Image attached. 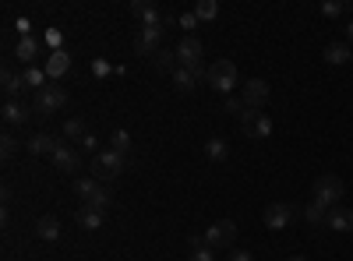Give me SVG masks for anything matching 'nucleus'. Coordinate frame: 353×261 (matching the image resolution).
Returning a JSON list of instances; mask_svg holds the SVG:
<instances>
[{"label":"nucleus","instance_id":"nucleus-1","mask_svg":"<svg viewBox=\"0 0 353 261\" xmlns=\"http://www.w3.org/2000/svg\"><path fill=\"white\" fill-rule=\"evenodd\" d=\"M343 180L336 177V173H321V177L314 180V191H311V198L318 201V205H325L329 212L332 209H339V201H343Z\"/></svg>","mask_w":353,"mask_h":261},{"label":"nucleus","instance_id":"nucleus-2","mask_svg":"<svg viewBox=\"0 0 353 261\" xmlns=\"http://www.w3.org/2000/svg\"><path fill=\"white\" fill-rule=\"evenodd\" d=\"M124 166H128V156L113 152V149H103V152L92 159V177H96V180H113Z\"/></svg>","mask_w":353,"mask_h":261},{"label":"nucleus","instance_id":"nucleus-3","mask_svg":"<svg viewBox=\"0 0 353 261\" xmlns=\"http://www.w3.org/2000/svg\"><path fill=\"white\" fill-rule=\"evenodd\" d=\"M68 103V92L61 89V85H43V89L36 92V99H32V109L39 113V117H50V113H57Z\"/></svg>","mask_w":353,"mask_h":261},{"label":"nucleus","instance_id":"nucleus-4","mask_svg":"<svg viewBox=\"0 0 353 261\" xmlns=\"http://www.w3.org/2000/svg\"><path fill=\"white\" fill-rule=\"evenodd\" d=\"M209 85L216 92H233V89H237V64H233V61L209 64Z\"/></svg>","mask_w":353,"mask_h":261},{"label":"nucleus","instance_id":"nucleus-5","mask_svg":"<svg viewBox=\"0 0 353 261\" xmlns=\"http://www.w3.org/2000/svg\"><path fill=\"white\" fill-rule=\"evenodd\" d=\"M233 240H237V222L233 219H219V222H212L209 229H205V244H209L212 251L233 247Z\"/></svg>","mask_w":353,"mask_h":261},{"label":"nucleus","instance_id":"nucleus-6","mask_svg":"<svg viewBox=\"0 0 353 261\" xmlns=\"http://www.w3.org/2000/svg\"><path fill=\"white\" fill-rule=\"evenodd\" d=\"M241 131L251 138V141H265L272 134V121L265 117V113H258V109H244L241 113Z\"/></svg>","mask_w":353,"mask_h":261},{"label":"nucleus","instance_id":"nucleus-7","mask_svg":"<svg viewBox=\"0 0 353 261\" xmlns=\"http://www.w3.org/2000/svg\"><path fill=\"white\" fill-rule=\"evenodd\" d=\"M163 32H166V25L138 28V32H134V53H138V56H156V53L163 50Z\"/></svg>","mask_w":353,"mask_h":261},{"label":"nucleus","instance_id":"nucleus-8","mask_svg":"<svg viewBox=\"0 0 353 261\" xmlns=\"http://www.w3.org/2000/svg\"><path fill=\"white\" fill-rule=\"evenodd\" d=\"M241 99H244V106H248V109H258V113H261V109H265V103H269V81H261V78H248Z\"/></svg>","mask_w":353,"mask_h":261},{"label":"nucleus","instance_id":"nucleus-9","mask_svg":"<svg viewBox=\"0 0 353 261\" xmlns=\"http://www.w3.org/2000/svg\"><path fill=\"white\" fill-rule=\"evenodd\" d=\"M293 216H297L293 205H286V201H272V205L265 209V226L269 229H286L293 222Z\"/></svg>","mask_w":353,"mask_h":261},{"label":"nucleus","instance_id":"nucleus-10","mask_svg":"<svg viewBox=\"0 0 353 261\" xmlns=\"http://www.w3.org/2000/svg\"><path fill=\"white\" fill-rule=\"evenodd\" d=\"M131 14H134V18H141V28L166 25V14H163L156 4H149V0H131Z\"/></svg>","mask_w":353,"mask_h":261},{"label":"nucleus","instance_id":"nucleus-11","mask_svg":"<svg viewBox=\"0 0 353 261\" xmlns=\"http://www.w3.org/2000/svg\"><path fill=\"white\" fill-rule=\"evenodd\" d=\"M176 64H181V67L201 64V43H198L194 36H184L181 43H176Z\"/></svg>","mask_w":353,"mask_h":261},{"label":"nucleus","instance_id":"nucleus-12","mask_svg":"<svg viewBox=\"0 0 353 261\" xmlns=\"http://www.w3.org/2000/svg\"><path fill=\"white\" fill-rule=\"evenodd\" d=\"M46 78H64L68 71H71V53L68 50H53L50 56H46Z\"/></svg>","mask_w":353,"mask_h":261},{"label":"nucleus","instance_id":"nucleus-13","mask_svg":"<svg viewBox=\"0 0 353 261\" xmlns=\"http://www.w3.org/2000/svg\"><path fill=\"white\" fill-rule=\"evenodd\" d=\"M25 149H28V156H57L61 141L50 138V134H36V138H28V141H25Z\"/></svg>","mask_w":353,"mask_h":261},{"label":"nucleus","instance_id":"nucleus-14","mask_svg":"<svg viewBox=\"0 0 353 261\" xmlns=\"http://www.w3.org/2000/svg\"><path fill=\"white\" fill-rule=\"evenodd\" d=\"M78 166H81L78 149H71V145H61V149H57V156H53V169H61V173H74Z\"/></svg>","mask_w":353,"mask_h":261},{"label":"nucleus","instance_id":"nucleus-15","mask_svg":"<svg viewBox=\"0 0 353 261\" xmlns=\"http://www.w3.org/2000/svg\"><path fill=\"white\" fill-rule=\"evenodd\" d=\"M4 124H8V127H25V124H28V106H21V103H4Z\"/></svg>","mask_w":353,"mask_h":261},{"label":"nucleus","instance_id":"nucleus-16","mask_svg":"<svg viewBox=\"0 0 353 261\" xmlns=\"http://www.w3.org/2000/svg\"><path fill=\"white\" fill-rule=\"evenodd\" d=\"M325 226H332L336 233H350V229H353V209H332Z\"/></svg>","mask_w":353,"mask_h":261},{"label":"nucleus","instance_id":"nucleus-17","mask_svg":"<svg viewBox=\"0 0 353 261\" xmlns=\"http://www.w3.org/2000/svg\"><path fill=\"white\" fill-rule=\"evenodd\" d=\"M14 56H21V64H32L36 56H39V43L32 36H21L18 46H14Z\"/></svg>","mask_w":353,"mask_h":261},{"label":"nucleus","instance_id":"nucleus-18","mask_svg":"<svg viewBox=\"0 0 353 261\" xmlns=\"http://www.w3.org/2000/svg\"><path fill=\"white\" fill-rule=\"evenodd\" d=\"M304 222L314 226V229H318V226H325V222H329V209H325V205H318V201H311V205H304Z\"/></svg>","mask_w":353,"mask_h":261},{"label":"nucleus","instance_id":"nucleus-19","mask_svg":"<svg viewBox=\"0 0 353 261\" xmlns=\"http://www.w3.org/2000/svg\"><path fill=\"white\" fill-rule=\"evenodd\" d=\"M36 237H39V240H57V237H61V222H57L53 216H43V219L36 222Z\"/></svg>","mask_w":353,"mask_h":261},{"label":"nucleus","instance_id":"nucleus-20","mask_svg":"<svg viewBox=\"0 0 353 261\" xmlns=\"http://www.w3.org/2000/svg\"><path fill=\"white\" fill-rule=\"evenodd\" d=\"M170 78H173V89H176V92H194V89H198V81H194V74H191L188 67H176Z\"/></svg>","mask_w":353,"mask_h":261},{"label":"nucleus","instance_id":"nucleus-21","mask_svg":"<svg viewBox=\"0 0 353 261\" xmlns=\"http://www.w3.org/2000/svg\"><path fill=\"white\" fill-rule=\"evenodd\" d=\"M325 61H329L332 67H339V64L353 61V53L346 50V43H329V46H325Z\"/></svg>","mask_w":353,"mask_h":261},{"label":"nucleus","instance_id":"nucleus-22","mask_svg":"<svg viewBox=\"0 0 353 261\" xmlns=\"http://www.w3.org/2000/svg\"><path fill=\"white\" fill-rule=\"evenodd\" d=\"M74 219H78V226H81V229H88V233L103 226V212H92V209H85V205L78 209V216H74Z\"/></svg>","mask_w":353,"mask_h":261},{"label":"nucleus","instance_id":"nucleus-23","mask_svg":"<svg viewBox=\"0 0 353 261\" xmlns=\"http://www.w3.org/2000/svg\"><path fill=\"white\" fill-rule=\"evenodd\" d=\"M152 67L156 71H176V67H181V64H176V50H159L156 56H152Z\"/></svg>","mask_w":353,"mask_h":261},{"label":"nucleus","instance_id":"nucleus-24","mask_svg":"<svg viewBox=\"0 0 353 261\" xmlns=\"http://www.w3.org/2000/svg\"><path fill=\"white\" fill-rule=\"evenodd\" d=\"M43 85H46V71H39V67H25V74H21V89L39 92Z\"/></svg>","mask_w":353,"mask_h":261},{"label":"nucleus","instance_id":"nucleus-25","mask_svg":"<svg viewBox=\"0 0 353 261\" xmlns=\"http://www.w3.org/2000/svg\"><path fill=\"white\" fill-rule=\"evenodd\" d=\"M0 89H4V96H8V103H14V96H18V89H21V78L11 71V67H4V74H0Z\"/></svg>","mask_w":353,"mask_h":261},{"label":"nucleus","instance_id":"nucleus-26","mask_svg":"<svg viewBox=\"0 0 353 261\" xmlns=\"http://www.w3.org/2000/svg\"><path fill=\"white\" fill-rule=\"evenodd\" d=\"M110 205H113V194H110L106 187H99V191H96L92 198L85 201V209H92V212H106Z\"/></svg>","mask_w":353,"mask_h":261},{"label":"nucleus","instance_id":"nucleus-27","mask_svg":"<svg viewBox=\"0 0 353 261\" xmlns=\"http://www.w3.org/2000/svg\"><path fill=\"white\" fill-rule=\"evenodd\" d=\"M110 149L113 152H121V156H128L131 159V134L121 127V131H113V138H110Z\"/></svg>","mask_w":353,"mask_h":261},{"label":"nucleus","instance_id":"nucleus-28","mask_svg":"<svg viewBox=\"0 0 353 261\" xmlns=\"http://www.w3.org/2000/svg\"><path fill=\"white\" fill-rule=\"evenodd\" d=\"M96 191H99V180H96V177H78V180H74V194H78L81 201H88Z\"/></svg>","mask_w":353,"mask_h":261},{"label":"nucleus","instance_id":"nucleus-29","mask_svg":"<svg viewBox=\"0 0 353 261\" xmlns=\"http://www.w3.org/2000/svg\"><path fill=\"white\" fill-rule=\"evenodd\" d=\"M205 156H209L212 163H223V159L230 156V149H226V141H223V138H212L209 145H205Z\"/></svg>","mask_w":353,"mask_h":261},{"label":"nucleus","instance_id":"nucleus-30","mask_svg":"<svg viewBox=\"0 0 353 261\" xmlns=\"http://www.w3.org/2000/svg\"><path fill=\"white\" fill-rule=\"evenodd\" d=\"M194 14H198V21H212L219 14V4H216V0H198Z\"/></svg>","mask_w":353,"mask_h":261},{"label":"nucleus","instance_id":"nucleus-31","mask_svg":"<svg viewBox=\"0 0 353 261\" xmlns=\"http://www.w3.org/2000/svg\"><path fill=\"white\" fill-rule=\"evenodd\" d=\"M64 134H68V138H78V141H81V138L88 134V131H85V121H81V117H71V121H64Z\"/></svg>","mask_w":353,"mask_h":261},{"label":"nucleus","instance_id":"nucleus-32","mask_svg":"<svg viewBox=\"0 0 353 261\" xmlns=\"http://www.w3.org/2000/svg\"><path fill=\"white\" fill-rule=\"evenodd\" d=\"M188 261H216V251H212L209 244H201V247H194V251L188 254Z\"/></svg>","mask_w":353,"mask_h":261},{"label":"nucleus","instance_id":"nucleus-33","mask_svg":"<svg viewBox=\"0 0 353 261\" xmlns=\"http://www.w3.org/2000/svg\"><path fill=\"white\" fill-rule=\"evenodd\" d=\"M248 106H244V99H237V96H230L226 103H223V113H233V117H241Z\"/></svg>","mask_w":353,"mask_h":261},{"label":"nucleus","instance_id":"nucleus-34","mask_svg":"<svg viewBox=\"0 0 353 261\" xmlns=\"http://www.w3.org/2000/svg\"><path fill=\"white\" fill-rule=\"evenodd\" d=\"M0 152H4V159H11V156L18 152V141H14V134H4V138H0Z\"/></svg>","mask_w":353,"mask_h":261},{"label":"nucleus","instance_id":"nucleus-35","mask_svg":"<svg viewBox=\"0 0 353 261\" xmlns=\"http://www.w3.org/2000/svg\"><path fill=\"white\" fill-rule=\"evenodd\" d=\"M346 11V4H339V0H329V4H321V14L325 18H336V14H343Z\"/></svg>","mask_w":353,"mask_h":261},{"label":"nucleus","instance_id":"nucleus-36","mask_svg":"<svg viewBox=\"0 0 353 261\" xmlns=\"http://www.w3.org/2000/svg\"><path fill=\"white\" fill-rule=\"evenodd\" d=\"M61 43H64V36L57 32V28H50V32H46V46H50V53H53V50H64Z\"/></svg>","mask_w":353,"mask_h":261},{"label":"nucleus","instance_id":"nucleus-37","mask_svg":"<svg viewBox=\"0 0 353 261\" xmlns=\"http://www.w3.org/2000/svg\"><path fill=\"white\" fill-rule=\"evenodd\" d=\"M226 261H254V254H251V251H241V247H237V251H230V254H226Z\"/></svg>","mask_w":353,"mask_h":261},{"label":"nucleus","instance_id":"nucleus-38","mask_svg":"<svg viewBox=\"0 0 353 261\" xmlns=\"http://www.w3.org/2000/svg\"><path fill=\"white\" fill-rule=\"evenodd\" d=\"M181 28H191V32H194V28H198V14H194V11L181 14Z\"/></svg>","mask_w":353,"mask_h":261},{"label":"nucleus","instance_id":"nucleus-39","mask_svg":"<svg viewBox=\"0 0 353 261\" xmlns=\"http://www.w3.org/2000/svg\"><path fill=\"white\" fill-rule=\"evenodd\" d=\"M78 145H81V149H88V152H92V149H96V145H99V138H96V134H85V138H81Z\"/></svg>","mask_w":353,"mask_h":261},{"label":"nucleus","instance_id":"nucleus-40","mask_svg":"<svg viewBox=\"0 0 353 261\" xmlns=\"http://www.w3.org/2000/svg\"><path fill=\"white\" fill-rule=\"evenodd\" d=\"M346 39H350V43H353V21H350V25H346Z\"/></svg>","mask_w":353,"mask_h":261},{"label":"nucleus","instance_id":"nucleus-41","mask_svg":"<svg viewBox=\"0 0 353 261\" xmlns=\"http://www.w3.org/2000/svg\"><path fill=\"white\" fill-rule=\"evenodd\" d=\"M290 261H307V258H304V254H293V258H290Z\"/></svg>","mask_w":353,"mask_h":261}]
</instances>
